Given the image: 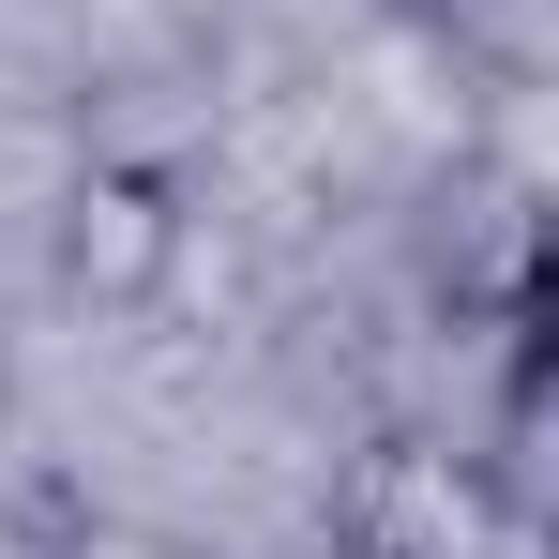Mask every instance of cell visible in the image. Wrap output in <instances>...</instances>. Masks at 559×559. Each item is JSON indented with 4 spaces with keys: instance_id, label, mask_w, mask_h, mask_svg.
Wrapping results in <instances>:
<instances>
[{
    "instance_id": "obj_2",
    "label": "cell",
    "mask_w": 559,
    "mask_h": 559,
    "mask_svg": "<svg viewBox=\"0 0 559 559\" xmlns=\"http://www.w3.org/2000/svg\"><path fill=\"white\" fill-rule=\"evenodd\" d=\"M468 468H484L499 530H514L530 559H559V287L514 318V348H499V393H484V439H468Z\"/></svg>"
},
{
    "instance_id": "obj_4",
    "label": "cell",
    "mask_w": 559,
    "mask_h": 559,
    "mask_svg": "<svg viewBox=\"0 0 559 559\" xmlns=\"http://www.w3.org/2000/svg\"><path fill=\"white\" fill-rule=\"evenodd\" d=\"M318 559H348V545H318Z\"/></svg>"
},
{
    "instance_id": "obj_1",
    "label": "cell",
    "mask_w": 559,
    "mask_h": 559,
    "mask_svg": "<svg viewBox=\"0 0 559 559\" xmlns=\"http://www.w3.org/2000/svg\"><path fill=\"white\" fill-rule=\"evenodd\" d=\"M182 242H197L182 182H167V167H136V152L76 167L61 212H46V258H61V287H76L92 318H152V302L182 287Z\"/></svg>"
},
{
    "instance_id": "obj_3",
    "label": "cell",
    "mask_w": 559,
    "mask_h": 559,
    "mask_svg": "<svg viewBox=\"0 0 559 559\" xmlns=\"http://www.w3.org/2000/svg\"><path fill=\"white\" fill-rule=\"evenodd\" d=\"M333 545H348V559H499L514 530H499V499H484L468 454H439V439H378Z\"/></svg>"
}]
</instances>
